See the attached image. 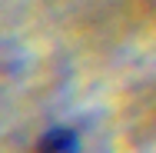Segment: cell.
Instances as JSON below:
<instances>
[{"instance_id":"obj_1","label":"cell","mask_w":156,"mask_h":153,"mask_svg":"<svg viewBox=\"0 0 156 153\" xmlns=\"http://www.w3.org/2000/svg\"><path fill=\"white\" fill-rule=\"evenodd\" d=\"M37 153H76V137L70 130H50L37 143Z\"/></svg>"}]
</instances>
